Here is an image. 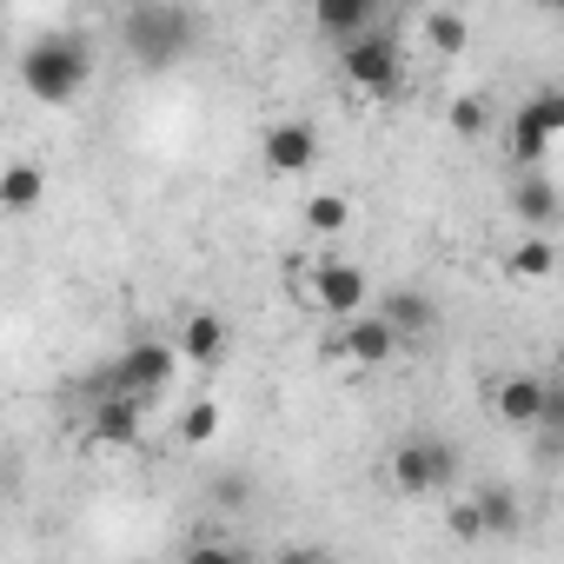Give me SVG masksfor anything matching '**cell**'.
I'll return each instance as SVG.
<instances>
[{
	"instance_id": "6da1fadb",
	"label": "cell",
	"mask_w": 564,
	"mask_h": 564,
	"mask_svg": "<svg viewBox=\"0 0 564 564\" xmlns=\"http://www.w3.org/2000/svg\"><path fill=\"white\" fill-rule=\"evenodd\" d=\"M120 41H127V54L140 67L166 74V67H180L199 47V21L180 8V0H133L127 21H120Z\"/></svg>"
},
{
	"instance_id": "7a4b0ae2",
	"label": "cell",
	"mask_w": 564,
	"mask_h": 564,
	"mask_svg": "<svg viewBox=\"0 0 564 564\" xmlns=\"http://www.w3.org/2000/svg\"><path fill=\"white\" fill-rule=\"evenodd\" d=\"M87 80H94V54H87V41H74V34L34 41V47L21 54V87H28L41 107H67V100H80Z\"/></svg>"
},
{
	"instance_id": "3957f363",
	"label": "cell",
	"mask_w": 564,
	"mask_h": 564,
	"mask_svg": "<svg viewBox=\"0 0 564 564\" xmlns=\"http://www.w3.org/2000/svg\"><path fill=\"white\" fill-rule=\"evenodd\" d=\"M173 372H180V346H166V339H133L94 386H87V399H100V392H133V399H160L166 386H173Z\"/></svg>"
},
{
	"instance_id": "277c9868",
	"label": "cell",
	"mask_w": 564,
	"mask_h": 564,
	"mask_svg": "<svg viewBox=\"0 0 564 564\" xmlns=\"http://www.w3.org/2000/svg\"><path fill=\"white\" fill-rule=\"evenodd\" d=\"M339 67H346V80H352L359 94H399V74H405V54H399V41H392V34H379V28H366V34H352V41H339Z\"/></svg>"
},
{
	"instance_id": "5b68a950",
	"label": "cell",
	"mask_w": 564,
	"mask_h": 564,
	"mask_svg": "<svg viewBox=\"0 0 564 564\" xmlns=\"http://www.w3.org/2000/svg\"><path fill=\"white\" fill-rule=\"evenodd\" d=\"M564 133V94L557 87H538L518 113H511V160L518 166H544V153H551V140Z\"/></svg>"
},
{
	"instance_id": "8992f818",
	"label": "cell",
	"mask_w": 564,
	"mask_h": 564,
	"mask_svg": "<svg viewBox=\"0 0 564 564\" xmlns=\"http://www.w3.org/2000/svg\"><path fill=\"white\" fill-rule=\"evenodd\" d=\"M140 438H147V399H133V392H100V399H87V445L140 452Z\"/></svg>"
},
{
	"instance_id": "52a82bcc",
	"label": "cell",
	"mask_w": 564,
	"mask_h": 564,
	"mask_svg": "<svg viewBox=\"0 0 564 564\" xmlns=\"http://www.w3.org/2000/svg\"><path fill=\"white\" fill-rule=\"evenodd\" d=\"M452 445L445 438H405L399 452H392V485L405 491V498H425V491H438L445 478H452Z\"/></svg>"
},
{
	"instance_id": "ba28073f",
	"label": "cell",
	"mask_w": 564,
	"mask_h": 564,
	"mask_svg": "<svg viewBox=\"0 0 564 564\" xmlns=\"http://www.w3.org/2000/svg\"><path fill=\"white\" fill-rule=\"evenodd\" d=\"M339 326H346V333L333 339V352H339V359H352V366H386V359H399V352H405V339H399L379 313H366V306H359V313H346Z\"/></svg>"
},
{
	"instance_id": "9c48e42d",
	"label": "cell",
	"mask_w": 564,
	"mask_h": 564,
	"mask_svg": "<svg viewBox=\"0 0 564 564\" xmlns=\"http://www.w3.org/2000/svg\"><path fill=\"white\" fill-rule=\"evenodd\" d=\"M313 300H319V313L346 319V313L372 306V279H366V272H359L352 259H326V265L313 272Z\"/></svg>"
},
{
	"instance_id": "30bf717a",
	"label": "cell",
	"mask_w": 564,
	"mask_h": 564,
	"mask_svg": "<svg viewBox=\"0 0 564 564\" xmlns=\"http://www.w3.org/2000/svg\"><path fill=\"white\" fill-rule=\"evenodd\" d=\"M259 153H265L272 173H306V166L319 160V133H313L306 120H279V127H265Z\"/></svg>"
},
{
	"instance_id": "8fae6325",
	"label": "cell",
	"mask_w": 564,
	"mask_h": 564,
	"mask_svg": "<svg viewBox=\"0 0 564 564\" xmlns=\"http://www.w3.org/2000/svg\"><path fill=\"white\" fill-rule=\"evenodd\" d=\"M379 21H386V0H313V28L333 41H352Z\"/></svg>"
},
{
	"instance_id": "7c38bea8",
	"label": "cell",
	"mask_w": 564,
	"mask_h": 564,
	"mask_svg": "<svg viewBox=\"0 0 564 564\" xmlns=\"http://www.w3.org/2000/svg\"><path fill=\"white\" fill-rule=\"evenodd\" d=\"M372 313H379V319H386V326H392V333H399L405 346H412V339H425V333L438 326V306H432L425 293H412V286H399V293H386V300H379Z\"/></svg>"
},
{
	"instance_id": "4fadbf2b",
	"label": "cell",
	"mask_w": 564,
	"mask_h": 564,
	"mask_svg": "<svg viewBox=\"0 0 564 564\" xmlns=\"http://www.w3.org/2000/svg\"><path fill=\"white\" fill-rule=\"evenodd\" d=\"M544 399H551V386H544V379H531V372H518V379H505V386H498V419H505V425H518V432H531V425H538V412H544Z\"/></svg>"
},
{
	"instance_id": "5bb4252c",
	"label": "cell",
	"mask_w": 564,
	"mask_h": 564,
	"mask_svg": "<svg viewBox=\"0 0 564 564\" xmlns=\"http://www.w3.org/2000/svg\"><path fill=\"white\" fill-rule=\"evenodd\" d=\"M180 359L219 366V359H226V319H219V313H193V319L180 326Z\"/></svg>"
},
{
	"instance_id": "9a60e30c",
	"label": "cell",
	"mask_w": 564,
	"mask_h": 564,
	"mask_svg": "<svg viewBox=\"0 0 564 564\" xmlns=\"http://www.w3.org/2000/svg\"><path fill=\"white\" fill-rule=\"evenodd\" d=\"M511 213L524 219V226H551L557 219V186H551V173H524L518 186H511Z\"/></svg>"
},
{
	"instance_id": "2e32d148",
	"label": "cell",
	"mask_w": 564,
	"mask_h": 564,
	"mask_svg": "<svg viewBox=\"0 0 564 564\" xmlns=\"http://www.w3.org/2000/svg\"><path fill=\"white\" fill-rule=\"evenodd\" d=\"M41 193H47V173L34 160H14L8 173H0V213H34Z\"/></svg>"
},
{
	"instance_id": "e0dca14e",
	"label": "cell",
	"mask_w": 564,
	"mask_h": 564,
	"mask_svg": "<svg viewBox=\"0 0 564 564\" xmlns=\"http://www.w3.org/2000/svg\"><path fill=\"white\" fill-rule=\"evenodd\" d=\"M306 226H313L319 239H339V232L352 226V199H346V193H313V199H306Z\"/></svg>"
},
{
	"instance_id": "ac0fdd59",
	"label": "cell",
	"mask_w": 564,
	"mask_h": 564,
	"mask_svg": "<svg viewBox=\"0 0 564 564\" xmlns=\"http://www.w3.org/2000/svg\"><path fill=\"white\" fill-rule=\"evenodd\" d=\"M471 505H478V524H485V538H491V531H518V498H511V485H485Z\"/></svg>"
},
{
	"instance_id": "d6986e66",
	"label": "cell",
	"mask_w": 564,
	"mask_h": 564,
	"mask_svg": "<svg viewBox=\"0 0 564 564\" xmlns=\"http://www.w3.org/2000/svg\"><path fill=\"white\" fill-rule=\"evenodd\" d=\"M551 265H557V246H551V232L538 226V232L511 252V272H518V279H551Z\"/></svg>"
},
{
	"instance_id": "ffe728a7",
	"label": "cell",
	"mask_w": 564,
	"mask_h": 564,
	"mask_svg": "<svg viewBox=\"0 0 564 564\" xmlns=\"http://www.w3.org/2000/svg\"><path fill=\"white\" fill-rule=\"evenodd\" d=\"M213 432H219V405H213V399H193V405L180 412V445L199 452V445H213Z\"/></svg>"
},
{
	"instance_id": "44dd1931",
	"label": "cell",
	"mask_w": 564,
	"mask_h": 564,
	"mask_svg": "<svg viewBox=\"0 0 564 564\" xmlns=\"http://www.w3.org/2000/svg\"><path fill=\"white\" fill-rule=\"evenodd\" d=\"M465 34H471V28H465L458 14H432V21H425V41H432V54H465Z\"/></svg>"
},
{
	"instance_id": "7402d4cb",
	"label": "cell",
	"mask_w": 564,
	"mask_h": 564,
	"mask_svg": "<svg viewBox=\"0 0 564 564\" xmlns=\"http://www.w3.org/2000/svg\"><path fill=\"white\" fill-rule=\"evenodd\" d=\"M445 120H452V133H458V140H478V133H485V100H452V113H445Z\"/></svg>"
},
{
	"instance_id": "603a6c76",
	"label": "cell",
	"mask_w": 564,
	"mask_h": 564,
	"mask_svg": "<svg viewBox=\"0 0 564 564\" xmlns=\"http://www.w3.org/2000/svg\"><path fill=\"white\" fill-rule=\"evenodd\" d=\"M252 498V478L246 471H219L213 478V505H246Z\"/></svg>"
},
{
	"instance_id": "cb8c5ba5",
	"label": "cell",
	"mask_w": 564,
	"mask_h": 564,
	"mask_svg": "<svg viewBox=\"0 0 564 564\" xmlns=\"http://www.w3.org/2000/svg\"><path fill=\"white\" fill-rule=\"evenodd\" d=\"M445 531H452V538H485V524H478V505H471V498H458V505L445 511Z\"/></svg>"
},
{
	"instance_id": "d4e9b609",
	"label": "cell",
	"mask_w": 564,
	"mask_h": 564,
	"mask_svg": "<svg viewBox=\"0 0 564 564\" xmlns=\"http://www.w3.org/2000/svg\"><path fill=\"white\" fill-rule=\"evenodd\" d=\"M8 485H14V478H8V458H0V498H8Z\"/></svg>"
},
{
	"instance_id": "484cf974",
	"label": "cell",
	"mask_w": 564,
	"mask_h": 564,
	"mask_svg": "<svg viewBox=\"0 0 564 564\" xmlns=\"http://www.w3.org/2000/svg\"><path fill=\"white\" fill-rule=\"evenodd\" d=\"M531 8H564V0H531Z\"/></svg>"
}]
</instances>
